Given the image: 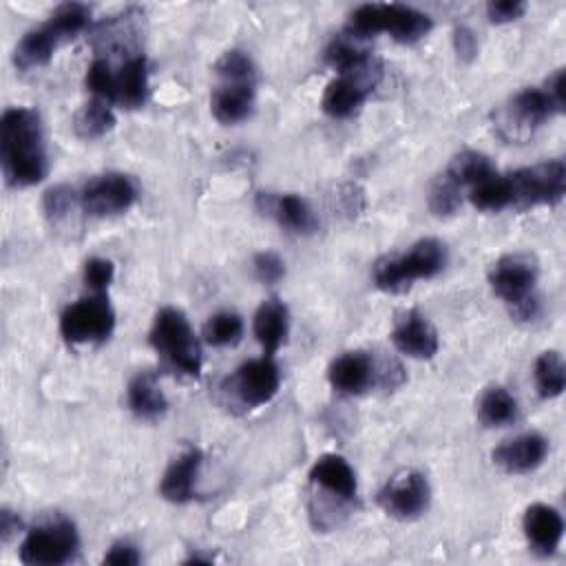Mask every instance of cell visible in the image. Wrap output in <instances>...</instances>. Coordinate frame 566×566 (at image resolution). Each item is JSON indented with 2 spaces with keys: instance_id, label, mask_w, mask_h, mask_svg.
Listing matches in <instances>:
<instances>
[{
  "instance_id": "obj_1",
  "label": "cell",
  "mask_w": 566,
  "mask_h": 566,
  "mask_svg": "<svg viewBox=\"0 0 566 566\" xmlns=\"http://www.w3.org/2000/svg\"><path fill=\"white\" fill-rule=\"evenodd\" d=\"M0 164L11 188L40 184L49 172L42 119L35 108L13 106L0 117Z\"/></svg>"
},
{
  "instance_id": "obj_2",
  "label": "cell",
  "mask_w": 566,
  "mask_h": 566,
  "mask_svg": "<svg viewBox=\"0 0 566 566\" xmlns=\"http://www.w3.org/2000/svg\"><path fill=\"white\" fill-rule=\"evenodd\" d=\"M566 73L557 69L544 86H533L520 91L511 102L497 113V126L509 139H524L553 115L564 113L566 97Z\"/></svg>"
},
{
  "instance_id": "obj_3",
  "label": "cell",
  "mask_w": 566,
  "mask_h": 566,
  "mask_svg": "<svg viewBox=\"0 0 566 566\" xmlns=\"http://www.w3.org/2000/svg\"><path fill=\"white\" fill-rule=\"evenodd\" d=\"M433 22L427 13L398 4V2H369L349 13L347 38H371L376 33H389L396 42L413 44L431 31Z\"/></svg>"
},
{
  "instance_id": "obj_4",
  "label": "cell",
  "mask_w": 566,
  "mask_h": 566,
  "mask_svg": "<svg viewBox=\"0 0 566 566\" xmlns=\"http://www.w3.org/2000/svg\"><path fill=\"white\" fill-rule=\"evenodd\" d=\"M447 265V248L438 239H420L407 252L385 256L374 265V281L380 290L398 294L418 279H433Z\"/></svg>"
},
{
  "instance_id": "obj_5",
  "label": "cell",
  "mask_w": 566,
  "mask_h": 566,
  "mask_svg": "<svg viewBox=\"0 0 566 566\" xmlns=\"http://www.w3.org/2000/svg\"><path fill=\"white\" fill-rule=\"evenodd\" d=\"M150 345L175 371L197 378L201 374V347L186 318L177 307H161L150 327Z\"/></svg>"
},
{
  "instance_id": "obj_6",
  "label": "cell",
  "mask_w": 566,
  "mask_h": 566,
  "mask_svg": "<svg viewBox=\"0 0 566 566\" xmlns=\"http://www.w3.org/2000/svg\"><path fill=\"white\" fill-rule=\"evenodd\" d=\"M537 263L528 254H506L497 259L489 270L491 290L513 307V314L522 321H533L539 310L535 296Z\"/></svg>"
},
{
  "instance_id": "obj_7",
  "label": "cell",
  "mask_w": 566,
  "mask_h": 566,
  "mask_svg": "<svg viewBox=\"0 0 566 566\" xmlns=\"http://www.w3.org/2000/svg\"><path fill=\"white\" fill-rule=\"evenodd\" d=\"M80 546L73 522L60 517L31 528L20 544V562L27 566H60L73 559Z\"/></svg>"
},
{
  "instance_id": "obj_8",
  "label": "cell",
  "mask_w": 566,
  "mask_h": 566,
  "mask_svg": "<svg viewBox=\"0 0 566 566\" xmlns=\"http://www.w3.org/2000/svg\"><path fill=\"white\" fill-rule=\"evenodd\" d=\"M509 181L515 208L524 210L533 206H553L564 197L566 166L562 159L542 161L511 172Z\"/></svg>"
},
{
  "instance_id": "obj_9",
  "label": "cell",
  "mask_w": 566,
  "mask_h": 566,
  "mask_svg": "<svg viewBox=\"0 0 566 566\" xmlns=\"http://www.w3.org/2000/svg\"><path fill=\"white\" fill-rule=\"evenodd\" d=\"M115 312L104 294L84 296L60 314V334L66 343H102L113 334Z\"/></svg>"
},
{
  "instance_id": "obj_10",
  "label": "cell",
  "mask_w": 566,
  "mask_h": 566,
  "mask_svg": "<svg viewBox=\"0 0 566 566\" xmlns=\"http://www.w3.org/2000/svg\"><path fill=\"white\" fill-rule=\"evenodd\" d=\"M281 385V371L274 363V356L263 354L261 358L245 360L237 367V371L228 378L226 391H232V396L248 409L261 407L270 402Z\"/></svg>"
},
{
  "instance_id": "obj_11",
  "label": "cell",
  "mask_w": 566,
  "mask_h": 566,
  "mask_svg": "<svg viewBox=\"0 0 566 566\" xmlns=\"http://www.w3.org/2000/svg\"><path fill=\"white\" fill-rule=\"evenodd\" d=\"M137 199L135 181L124 172H104L86 181L80 206L91 217H111L128 210Z\"/></svg>"
},
{
  "instance_id": "obj_12",
  "label": "cell",
  "mask_w": 566,
  "mask_h": 566,
  "mask_svg": "<svg viewBox=\"0 0 566 566\" xmlns=\"http://www.w3.org/2000/svg\"><path fill=\"white\" fill-rule=\"evenodd\" d=\"M431 489L427 478L416 469H405L396 473L378 493L382 511L398 520H413L422 515L429 506Z\"/></svg>"
},
{
  "instance_id": "obj_13",
  "label": "cell",
  "mask_w": 566,
  "mask_h": 566,
  "mask_svg": "<svg viewBox=\"0 0 566 566\" xmlns=\"http://www.w3.org/2000/svg\"><path fill=\"white\" fill-rule=\"evenodd\" d=\"M327 378L334 391L358 396L378 382V363L365 352H345L332 360Z\"/></svg>"
},
{
  "instance_id": "obj_14",
  "label": "cell",
  "mask_w": 566,
  "mask_h": 566,
  "mask_svg": "<svg viewBox=\"0 0 566 566\" xmlns=\"http://www.w3.org/2000/svg\"><path fill=\"white\" fill-rule=\"evenodd\" d=\"M546 453H548V440L537 431H528L497 444L491 458L506 473H528L544 462Z\"/></svg>"
},
{
  "instance_id": "obj_15",
  "label": "cell",
  "mask_w": 566,
  "mask_h": 566,
  "mask_svg": "<svg viewBox=\"0 0 566 566\" xmlns=\"http://www.w3.org/2000/svg\"><path fill=\"white\" fill-rule=\"evenodd\" d=\"M259 208L263 214L272 217L281 228L296 232V234H310L318 226L310 203L294 192H285V195L261 192Z\"/></svg>"
},
{
  "instance_id": "obj_16",
  "label": "cell",
  "mask_w": 566,
  "mask_h": 566,
  "mask_svg": "<svg viewBox=\"0 0 566 566\" xmlns=\"http://www.w3.org/2000/svg\"><path fill=\"white\" fill-rule=\"evenodd\" d=\"M391 343L398 352H402L411 358H433L440 347L436 327L418 310H409L396 323V327L391 332Z\"/></svg>"
},
{
  "instance_id": "obj_17",
  "label": "cell",
  "mask_w": 566,
  "mask_h": 566,
  "mask_svg": "<svg viewBox=\"0 0 566 566\" xmlns=\"http://www.w3.org/2000/svg\"><path fill=\"white\" fill-rule=\"evenodd\" d=\"M201 462H203V455L195 447L179 453L164 471V478L159 484L161 497H166L168 502H175V504H184V502L192 500Z\"/></svg>"
},
{
  "instance_id": "obj_18",
  "label": "cell",
  "mask_w": 566,
  "mask_h": 566,
  "mask_svg": "<svg viewBox=\"0 0 566 566\" xmlns=\"http://www.w3.org/2000/svg\"><path fill=\"white\" fill-rule=\"evenodd\" d=\"M376 82L356 77V75H338L332 80L323 93V111L329 117L345 119L352 117L367 99Z\"/></svg>"
},
{
  "instance_id": "obj_19",
  "label": "cell",
  "mask_w": 566,
  "mask_h": 566,
  "mask_svg": "<svg viewBox=\"0 0 566 566\" xmlns=\"http://www.w3.org/2000/svg\"><path fill=\"white\" fill-rule=\"evenodd\" d=\"M522 528H524V535H526L528 544L535 551L548 555V553H555L559 542H562L564 520H562L557 509L537 502V504H531L524 511Z\"/></svg>"
},
{
  "instance_id": "obj_20",
  "label": "cell",
  "mask_w": 566,
  "mask_h": 566,
  "mask_svg": "<svg viewBox=\"0 0 566 566\" xmlns=\"http://www.w3.org/2000/svg\"><path fill=\"white\" fill-rule=\"evenodd\" d=\"M310 482L345 502L354 500L358 491L354 469L343 455L336 453H325L314 462L310 471Z\"/></svg>"
},
{
  "instance_id": "obj_21",
  "label": "cell",
  "mask_w": 566,
  "mask_h": 566,
  "mask_svg": "<svg viewBox=\"0 0 566 566\" xmlns=\"http://www.w3.org/2000/svg\"><path fill=\"white\" fill-rule=\"evenodd\" d=\"M254 86L250 82H221L210 95V111L221 124L243 122L254 106Z\"/></svg>"
},
{
  "instance_id": "obj_22",
  "label": "cell",
  "mask_w": 566,
  "mask_h": 566,
  "mask_svg": "<svg viewBox=\"0 0 566 566\" xmlns=\"http://www.w3.org/2000/svg\"><path fill=\"white\" fill-rule=\"evenodd\" d=\"M287 325H290V318H287V307L283 305V301L268 298L259 305V310L254 312L252 329H254L259 345L263 347V354L274 356V352L285 343Z\"/></svg>"
},
{
  "instance_id": "obj_23",
  "label": "cell",
  "mask_w": 566,
  "mask_h": 566,
  "mask_svg": "<svg viewBox=\"0 0 566 566\" xmlns=\"http://www.w3.org/2000/svg\"><path fill=\"white\" fill-rule=\"evenodd\" d=\"M126 398L130 411L142 420H157L159 416H164L168 407V400L157 382V376L150 371H142L128 382Z\"/></svg>"
},
{
  "instance_id": "obj_24",
  "label": "cell",
  "mask_w": 566,
  "mask_h": 566,
  "mask_svg": "<svg viewBox=\"0 0 566 566\" xmlns=\"http://www.w3.org/2000/svg\"><path fill=\"white\" fill-rule=\"evenodd\" d=\"M57 46L60 40L44 24H40L38 29H31L20 38V42L13 49V64L20 71L40 69L51 62Z\"/></svg>"
},
{
  "instance_id": "obj_25",
  "label": "cell",
  "mask_w": 566,
  "mask_h": 566,
  "mask_svg": "<svg viewBox=\"0 0 566 566\" xmlns=\"http://www.w3.org/2000/svg\"><path fill=\"white\" fill-rule=\"evenodd\" d=\"M148 97V62L144 55H133L117 73V97L124 108H139Z\"/></svg>"
},
{
  "instance_id": "obj_26",
  "label": "cell",
  "mask_w": 566,
  "mask_h": 566,
  "mask_svg": "<svg viewBox=\"0 0 566 566\" xmlns=\"http://www.w3.org/2000/svg\"><path fill=\"white\" fill-rule=\"evenodd\" d=\"M469 201H471L473 208H478L482 212H500V210L513 206V192H511L509 175L493 172L491 177L478 181L469 190Z\"/></svg>"
},
{
  "instance_id": "obj_27",
  "label": "cell",
  "mask_w": 566,
  "mask_h": 566,
  "mask_svg": "<svg viewBox=\"0 0 566 566\" xmlns=\"http://www.w3.org/2000/svg\"><path fill=\"white\" fill-rule=\"evenodd\" d=\"M478 418L486 427H504L517 418V400L504 387H489L478 400Z\"/></svg>"
},
{
  "instance_id": "obj_28",
  "label": "cell",
  "mask_w": 566,
  "mask_h": 566,
  "mask_svg": "<svg viewBox=\"0 0 566 566\" xmlns=\"http://www.w3.org/2000/svg\"><path fill=\"white\" fill-rule=\"evenodd\" d=\"M493 172H495V168H493L491 159L486 155L478 153V150H462V153H458L451 159V164L447 166V170H444V175L449 179H453L460 188H464V186L471 188L478 181L491 177Z\"/></svg>"
},
{
  "instance_id": "obj_29",
  "label": "cell",
  "mask_w": 566,
  "mask_h": 566,
  "mask_svg": "<svg viewBox=\"0 0 566 566\" xmlns=\"http://www.w3.org/2000/svg\"><path fill=\"white\" fill-rule=\"evenodd\" d=\"M533 374H535L537 394L542 398H557L566 387V367H564L559 352H555V349L542 352L537 356Z\"/></svg>"
},
{
  "instance_id": "obj_30",
  "label": "cell",
  "mask_w": 566,
  "mask_h": 566,
  "mask_svg": "<svg viewBox=\"0 0 566 566\" xmlns=\"http://www.w3.org/2000/svg\"><path fill=\"white\" fill-rule=\"evenodd\" d=\"M91 20V9L80 2H64L55 7V11L46 18L44 27L60 40V44L69 38H75L86 29Z\"/></svg>"
},
{
  "instance_id": "obj_31",
  "label": "cell",
  "mask_w": 566,
  "mask_h": 566,
  "mask_svg": "<svg viewBox=\"0 0 566 566\" xmlns=\"http://www.w3.org/2000/svg\"><path fill=\"white\" fill-rule=\"evenodd\" d=\"M113 126H115L113 108L106 102L95 99V97L77 111L75 122H73V128H75L77 137H82V139H97V137L106 135Z\"/></svg>"
},
{
  "instance_id": "obj_32",
  "label": "cell",
  "mask_w": 566,
  "mask_h": 566,
  "mask_svg": "<svg viewBox=\"0 0 566 566\" xmlns=\"http://www.w3.org/2000/svg\"><path fill=\"white\" fill-rule=\"evenodd\" d=\"M243 336V321L234 312H219L208 318L203 325V338L206 343L214 347H228L239 343Z\"/></svg>"
},
{
  "instance_id": "obj_33",
  "label": "cell",
  "mask_w": 566,
  "mask_h": 566,
  "mask_svg": "<svg viewBox=\"0 0 566 566\" xmlns=\"http://www.w3.org/2000/svg\"><path fill=\"white\" fill-rule=\"evenodd\" d=\"M429 210L438 217H449L462 206V188L449 179L444 172L431 184L429 195H427Z\"/></svg>"
},
{
  "instance_id": "obj_34",
  "label": "cell",
  "mask_w": 566,
  "mask_h": 566,
  "mask_svg": "<svg viewBox=\"0 0 566 566\" xmlns=\"http://www.w3.org/2000/svg\"><path fill=\"white\" fill-rule=\"evenodd\" d=\"M217 75L221 77V82H250L256 84V69L254 62L250 60V55H245L243 51H226L217 64H214Z\"/></svg>"
},
{
  "instance_id": "obj_35",
  "label": "cell",
  "mask_w": 566,
  "mask_h": 566,
  "mask_svg": "<svg viewBox=\"0 0 566 566\" xmlns=\"http://www.w3.org/2000/svg\"><path fill=\"white\" fill-rule=\"evenodd\" d=\"M86 88L93 93L95 99H102L106 104L115 102L117 97V73H113L111 64L102 57L93 60L86 69Z\"/></svg>"
},
{
  "instance_id": "obj_36",
  "label": "cell",
  "mask_w": 566,
  "mask_h": 566,
  "mask_svg": "<svg viewBox=\"0 0 566 566\" xmlns=\"http://www.w3.org/2000/svg\"><path fill=\"white\" fill-rule=\"evenodd\" d=\"M80 197H75V192L69 188V186H53L44 192V199H42V208H44V214L57 223V221H64L73 210H75V203H77Z\"/></svg>"
},
{
  "instance_id": "obj_37",
  "label": "cell",
  "mask_w": 566,
  "mask_h": 566,
  "mask_svg": "<svg viewBox=\"0 0 566 566\" xmlns=\"http://www.w3.org/2000/svg\"><path fill=\"white\" fill-rule=\"evenodd\" d=\"M115 276V265L108 259L102 256H91L84 263V283L95 292V294H104L106 287L111 285Z\"/></svg>"
},
{
  "instance_id": "obj_38",
  "label": "cell",
  "mask_w": 566,
  "mask_h": 566,
  "mask_svg": "<svg viewBox=\"0 0 566 566\" xmlns=\"http://www.w3.org/2000/svg\"><path fill=\"white\" fill-rule=\"evenodd\" d=\"M254 276L261 283H279L285 276V263L276 252H259L252 261Z\"/></svg>"
},
{
  "instance_id": "obj_39",
  "label": "cell",
  "mask_w": 566,
  "mask_h": 566,
  "mask_svg": "<svg viewBox=\"0 0 566 566\" xmlns=\"http://www.w3.org/2000/svg\"><path fill=\"white\" fill-rule=\"evenodd\" d=\"M524 11H526V2H522V0H493L486 4V15L495 24L517 20V18H522Z\"/></svg>"
},
{
  "instance_id": "obj_40",
  "label": "cell",
  "mask_w": 566,
  "mask_h": 566,
  "mask_svg": "<svg viewBox=\"0 0 566 566\" xmlns=\"http://www.w3.org/2000/svg\"><path fill=\"white\" fill-rule=\"evenodd\" d=\"M139 559L142 557L130 542H115L102 562L111 564V566H135V564H139Z\"/></svg>"
},
{
  "instance_id": "obj_41",
  "label": "cell",
  "mask_w": 566,
  "mask_h": 566,
  "mask_svg": "<svg viewBox=\"0 0 566 566\" xmlns=\"http://www.w3.org/2000/svg\"><path fill=\"white\" fill-rule=\"evenodd\" d=\"M453 44H455V53L460 60L469 62L475 57L478 53V40L473 35V31L469 27H458L453 31Z\"/></svg>"
},
{
  "instance_id": "obj_42",
  "label": "cell",
  "mask_w": 566,
  "mask_h": 566,
  "mask_svg": "<svg viewBox=\"0 0 566 566\" xmlns=\"http://www.w3.org/2000/svg\"><path fill=\"white\" fill-rule=\"evenodd\" d=\"M18 526H20V520L11 511L2 509V513H0V533H2V537L7 539L13 531H18Z\"/></svg>"
}]
</instances>
